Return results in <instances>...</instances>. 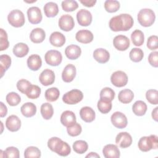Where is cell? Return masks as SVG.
<instances>
[{
	"label": "cell",
	"instance_id": "obj_1",
	"mask_svg": "<svg viewBox=\"0 0 158 158\" xmlns=\"http://www.w3.org/2000/svg\"><path fill=\"white\" fill-rule=\"evenodd\" d=\"M133 19L128 14H121L112 17L109 21V25L111 30L114 31H128L133 25Z\"/></svg>",
	"mask_w": 158,
	"mask_h": 158
},
{
	"label": "cell",
	"instance_id": "obj_2",
	"mask_svg": "<svg viewBox=\"0 0 158 158\" xmlns=\"http://www.w3.org/2000/svg\"><path fill=\"white\" fill-rule=\"evenodd\" d=\"M48 146L50 150L60 156H67L71 152V148L67 143L57 137H52L48 141Z\"/></svg>",
	"mask_w": 158,
	"mask_h": 158
},
{
	"label": "cell",
	"instance_id": "obj_3",
	"mask_svg": "<svg viewBox=\"0 0 158 158\" xmlns=\"http://www.w3.org/2000/svg\"><path fill=\"white\" fill-rule=\"evenodd\" d=\"M157 139V136L154 135L149 136H143L138 141V148L143 152H148L152 149H157L158 146Z\"/></svg>",
	"mask_w": 158,
	"mask_h": 158
},
{
	"label": "cell",
	"instance_id": "obj_4",
	"mask_svg": "<svg viewBox=\"0 0 158 158\" xmlns=\"http://www.w3.org/2000/svg\"><path fill=\"white\" fill-rule=\"evenodd\" d=\"M138 21L139 24L145 27L151 26L155 21V13L151 9H142L138 14Z\"/></svg>",
	"mask_w": 158,
	"mask_h": 158
},
{
	"label": "cell",
	"instance_id": "obj_5",
	"mask_svg": "<svg viewBox=\"0 0 158 158\" xmlns=\"http://www.w3.org/2000/svg\"><path fill=\"white\" fill-rule=\"evenodd\" d=\"M7 20L12 27L19 28L22 27L25 22L23 13L19 10H12L7 15Z\"/></svg>",
	"mask_w": 158,
	"mask_h": 158
},
{
	"label": "cell",
	"instance_id": "obj_6",
	"mask_svg": "<svg viewBox=\"0 0 158 158\" xmlns=\"http://www.w3.org/2000/svg\"><path fill=\"white\" fill-rule=\"evenodd\" d=\"M83 98V93L77 89H72L65 93L62 97V101L64 103L72 105L80 102Z\"/></svg>",
	"mask_w": 158,
	"mask_h": 158
},
{
	"label": "cell",
	"instance_id": "obj_7",
	"mask_svg": "<svg viewBox=\"0 0 158 158\" xmlns=\"http://www.w3.org/2000/svg\"><path fill=\"white\" fill-rule=\"evenodd\" d=\"M46 62L51 66H58L62 62V56L61 52L57 50H49L44 56Z\"/></svg>",
	"mask_w": 158,
	"mask_h": 158
},
{
	"label": "cell",
	"instance_id": "obj_8",
	"mask_svg": "<svg viewBox=\"0 0 158 158\" xmlns=\"http://www.w3.org/2000/svg\"><path fill=\"white\" fill-rule=\"evenodd\" d=\"M111 83L117 87H123L127 84V75L123 71L118 70L114 72L110 77Z\"/></svg>",
	"mask_w": 158,
	"mask_h": 158
},
{
	"label": "cell",
	"instance_id": "obj_9",
	"mask_svg": "<svg viewBox=\"0 0 158 158\" xmlns=\"http://www.w3.org/2000/svg\"><path fill=\"white\" fill-rule=\"evenodd\" d=\"M111 122L113 125L120 129L124 128L127 127L128 121L125 115L120 112H115L110 117Z\"/></svg>",
	"mask_w": 158,
	"mask_h": 158
},
{
	"label": "cell",
	"instance_id": "obj_10",
	"mask_svg": "<svg viewBox=\"0 0 158 158\" xmlns=\"http://www.w3.org/2000/svg\"><path fill=\"white\" fill-rule=\"evenodd\" d=\"M58 24L59 28L65 31H69L72 30L75 26V22L73 17L69 14L62 15L59 19Z\"/></svg>",
	"mask_w": 158,
	"mask_h": 158
},
{
	"label": "cell",
	"instance_id": "obj_11",
	"mask_svg": "<svg viewBox=\"0 0 158 158\" xmlns=\"http://www.w3.org/2000/svg\"><path fill=\"white\" fill-rule=\"evenodd\" d=\"M77 22L81 26L86 27L89 25L92 22V15L86 9H80L77 14Z\"/></svg>",
	"mask_w": 158,
	"mask_h": 158
},
{
	"label": "cell",
	"instance_id": "obj_12",
	"mask_svg": "<svg viewBox=\"0 0 158 158\" xmlns=\"http://www.w3.org/2000/svg\"><path fill=\"white\" fill-rule=\"evenodd\" d=\"M130 44V40L125 35H117L113 40L114 46L120 51L127 50L129 48Z\"/></svg>",
	"mask_w": 158,
	"mask_h": 158
},
{
	"label": "cell",
	"instance_id": "obj_13",
	"mask_svg": "<svg viewBox=\"0 0 158 158\" xmlns=\"http://www.w3.org/2000/svg\"><path fill=\"white\" fill-rule=\"evenodd\" d=\"M28 21L32 24L40 23L42 20V14L38 7H31L27 10Z\"/></svg>",
	"mask_w": 158,
	"mask_h": 158
},
{
	"label": "cell",
	"instance_id": "obj_14",
	"mask_svg": "<svg viewBox=\"0 0 158 158\" xmlns=\"http://www.w3.org/2000/svg\"><path fill=\"white\" fill-rule=\"evenodd\" d=\"M132 137L127 132H120L115 138V143L120 148H127L132 143Z\"/></svg>",
	"mask_w": 158,
	"mask_h": 158
},
{
	"label": "cell",
	"instance_id": "obj_15",
	"mask_svg": "<svg viewBox=\"0 0 158 158\" xmlns=\"http://www.w3.org/2000/svg\"><path fill=\"white\" fill-rule=\"evenodd\" d=\"M39 80L44 86H49L52 85L55 80L54 72L48 69L44 70L39 77Z\"/></svg>",
	"mask_w": 158,
	"mask_h": 158
},
{
	"label": "cell",
	"instance_id": "obj_16",
	"mask_svg": "<svg viewBox=\"0 0 158 158\" xmlns=\"http://www.w3.org/2000/svg\"><path fill=\"white\" fill-rule=\"evenodd\" d=\"M76 73V67L73 64H68L65 67L62 71V78L64 82H71L75 78Z\"/></svg>",
	"mask_w": 158,
	"mask_h": 158
},
{
	"label": "cell",
	"instance_id": "obj_17",
	"mask_svg": "<svg viewBox=\"0 0 158 158\" xmlns=\"http://www.w3.org/2000/svg\"><path fill=\"white\" fill-rule=\"evenodd\" d=\"M6 127L10 131H17L20 128L21 121L17 115H11L6 119Z\"/></svg>",
	"mask_w": 158,
	"mask_h": 158
},
{
	"label": "cell",
	"instance_id": "obj_18",
	"mask_svg": "<svg viewBox=\"0 0 158 158\" xmlns=\"http://www.w3.org/2000/svg\"><path fill=\"white\" fill-rule=\"evenodd\" d=\"M102 154L106 158H118L120 156L118 147L115 144L106 145L102 149Z\"/></svg>",
	"mask_w": 158,
	"mask_h": 158
},
{
	"label": "cell",
	"instance_id": "obj_19",
	"mask_svg": "<svg viewBox=\"0 0 158 158\" xmlns=\"http://www.w3.org/2000/svg\"><path fill=\"white\" fill-rule=\"evenodd\" d=\"M75 38L77 41L80 43L88 44L93 40V35L89 30H81L76 33Z\"/></svg>",
	"mask_w": 158,
	"mask_h": 158
},
{
	"label": "cell",
	"instance_id": "obj_20",
	"mask_svg": "<svg viewBox=\"0 0 158 158\" xmlns=\"http://www.w3.org/2000/svg\"><path fill=\"white\" fill-rule=\"evenodd\" d=\"M94 59L100 64H104L109 61L110 58L109 52L105 49L98 48L94 51Z\"/></svg>",
	"mask_w": 158,
	"mask_h": 158
},
{
	"label": "cell",
	"instance_id": "obj_21",
	"mask_svg": "<svg viewBox=\"0 0 158 158\" xmlns=\"http://www.w3.org/2000/svg\"><path fill=\"white\" fill-rule=\"evenodd\" d=\"M81 53V48L75 44H70L67 46L65 49V56L70 60H75L78 59L80 56Z\"/></svg>",
	"mask_w": 158,
	"mask_h": 158
},
{
	"label": "cell",
	"instance_id": "obj_22",
	"mask_svg": "<svg viewBox=\"0 0 158 158\" xmlns=\"http://www.w3.org/2000/svg\"><path fill=\"white\" fill-rule=\"evenodd\" d=\"M80 115L81 118L85 122L89 123L95 119L96 114L94 110L88 106L83 107L80 110Z\"/></svg>",
	"mask_w": 158,
	"mask_h": 158
},
{
	"label": "cell",
	"instance_id": "obj_23",
	"mask_svg": "<svg viewBox=\"0 0 158 158\" xmlns=\"http://www.w3.org/2000/svg\"><path fill=\"white\" fill-rule=\"evenodd\" d=\"M61 123L66 127H70L76 122L75 114L70 110H65L62 112L60 116Z\"/></svg>",
	"mask_w": 158,
	"mask_h": 158
},
{
	"label": "cell",
	"instance_id": "obj_24",
	"mask_svg": "<svg viewBox=\"0 0 158 158\" xmlns=\"http://www.w3.org/2000/svg\"><path fill=\"white\" fill-rule=\"evenodd\" d=\"M28 67L33 70L37 71L40 69L42 65V60L41 57L38 54H32L27 59Z\"/></svg>",
	"mask_w": 158,
	"mask_h": 158
},
{
	"label": "cell",
	"instance_id": "obj_25",
	"mask_svg": "<svg viewBox=\"0 0 158 158\" xmlns=\"http://www.w3.org/2000/svg\"><path fill=\"white\" fill-rule=\"evenodd\" d=\"M49 42L54 46L61 47L65 43V37L62 33L54 31L50 35Z\"/></svg>",
	"mask_w": 158,
	"mask_h": 158
},
{
	"label": "cell",
	"instance_id": "obj_26",
	"mask_svg": "<svg viewBox=\"0 0 158 158\" xmlns=\"http://www.w3.org/2000/svg\"><path fill=\"white\" fill-rule=\"evenodd\" d=\"M45 37V31L41 28H36L33 29L30 35V40L34 43H42L44 40Z\"/></svg>",
	"mask_w": 158,
	"mask_h": 158
},
{
	"label": "cell",
	"instance_id": "obj_27",
	"mask_svg": "<svg viewBox=\"0 0 158 158\" xmlns=\"http://www.w3.org/2000/svg\"><path fill=\"white\" fill-rule=\"evenodd\" d=\"M21 113L25 117H31L36 112V106L32 102H26L20 107Z\"/></svg>",
	"mask_w": 158,
	"mask_h": 158
},
{
	"label": "cell",
	"instance_id": "obj_28",
	"mask_svg": "<svg viewBox=\"0 0 158 158\" xmlns=\"http://www.w3.org/2000/svg\"><path fill=\"white\" fill-rule=\"evenodd\" d=\"M44 14L48 17H54L56 16L59 12L58 6L56 2H48L43 7Z\"/></svg>",
	"mask_w": 158,
	"mask_h": 158
},
{
	"label": "cell",
	"instance_id": "obj_29",
	"mask_svg": "<svg viewBox=\"0 0 158 158\" xmlns=\"http://www.w3.org/2000/svg\"><path fill=\"white\" fill-rule=\"evenodd\" d=\"M28 46L23 43H19L13 48V53L17 57H25L28 54Z\"/></svg>",
	"mask_w": 158,
	"mask_h": 158
},
{
	"label": "cell",
	"instance_id": "obj_30",
	"mask_svg": "<svg viewBox=\"0 0 158 158\" xmlns=\"http://www.w3.org/2000/svg\"><path fill=\"white\" fill-rule=\"evenodd\" d=\"M134 98L133 91L129 89L121 90L118 95V99L120 102L123 104H128L132 101Z\"/></svg>",
	"mask_w": 158,
	"mask_h": 158
},
{
	"label": "cell",
	"instance_id": "obj_31",
	"mask_svg": "<svg viewBox=\"0 0 158 158\" xmlns=\"http://www.w3.org/2000/svg\"><path fill=\"white\" fill-rule=\"evenodd\" d=\"M132 110L136 115L143 116L147 111V105L143 101H137L133 104Z\"/></svg>",
	"mask_w": 158,
	"mask_h": 158
},
{
	"label": "cell",
	"instance_id": "obj_32",
	"mask_svg": "<svg viewBox=\"0 0 158 158\" xmlns=\"http://www.w3.org/2000/svg\"><path fill=\"white\" fill-rule=\"evenodd\" d=\"M111 101L106 98H100L98 102V109L102 114H107L112 109Z\"/></svg>",
	"mask_w": 158,
	"mask_h": 158
},
{
	"label": "cell",
	"instance_id": "obj_33",
	"mask_svg": "<svg viewBox=\"0 0 158 158\" xmlns=\"http://www.w3.org/2000/svg\"><path fill=\"white\" fill-rule=\"evenodd\" d=\"M40 111L42 117L45 120H49L51 118L54 114L53 107L51 104L48 102L44 103L41 105Z\"/></svg>",
	"mask_w": 158,
	"mask_h": 158
},
{
	"label": "cell",
	"instance_id": "obj_34",
	"mask_svg": "<svg viewBox=\"0 0 158 158\" xmlns=\"http://www.w3.org/2000/svg\"><path fill=\"white\" fill-rule=\"evenodd\" d=\"M131 40L134 45L140 46L144 43V33L139 30H135L131 35Z\"/></svg>",
	"mask_w": 158,
	"mask_h": 158
},
{
	"label": "cell",
	"instance_id": "obj_35",
	"mask_svg": "<svg viewBox=\"0 0 158 158\" xmlns=\"http://www.w3.org/2000/svg\"><path fill=\"white\" fill-rule=\"evenodd\" d=\"M60 95L59 90L57 88L52 87L45 91V98L49 102H54L57 100Z\"/></svg>",
	"mask_w": 158,
	"mask_h": 158
},
{
	"label": "cell",
	"instance_id": "obj_36",
	"mask_svg": "<svg viewBox=\"0 0 158 158\" xmlns=\"http://www.w3.org/2000/svg\"><path fill=\"white\" fill-rule=\"evenodd\" d=\"M11 64V58L7 54H2L0 56L1 77H2L4 72L9 68Z\"/></svg>",
	"mask_w": 158,
	"mask_h": 158
},
{
	"label": "cell",
	"instance_id": "obj_37",
	"mask_svg": "<svg viewBox=\"0 0 158 158\" xmlns=\"http://www.w3.org/2000/svg\"><path fill=\"white\" fill-rule=\"evenodd\" d=\"M25 94L30 99H36L40 96L41 94V88L37 85H31L27 88Z\"/></svg>",
	"mask_w": 158,
	"mask_h": 158
},
{
	"label": "cell",
	"instance_id": "obj_38",
	"mask_svg": "<svg viewBox=\"0 0 158 158\" xmlns=\"http://www.w3.org/2000/svg\"><path fill=\"white\" fill-rule=\"evenodd\" d=\"M73 151L80 154L85 153L88 148V143L83 140H77L74 142L73 144Z\"/></svg>",
	"mask_w": 158,
	"mask_h": 158
},
{
	"label": "cell",
	"instance_id": "obj_39",
	"mask_svg": "<svg viewBox=\"0 0 158 158\" xmlns=\"http://www.w3.org/2000/svg\"><path fill=\"white\" fill-rule=\"evenodd\" d=\"M144 56L143 51L141 49L135 48H133L129 54L130 59L134 62H139L142 60Z\"/></svg>",
	"mask_w": 158,
	"mask_h": 158
},
{
	"label": "cell",
	"instance_id": "obj_40",
	"mask_svg": "<svg viewBox=\"0 0 158 158\" xmlns=\"http://www.w3.org/2000/svg\"><path fill=\"white\" fill-rule=\"evenodd\" d=\"M120 2L115 0H107L104 2V8L109 13L117 12L120 8Z\"/></svg>",
	"mask_w": 158,
	"mask_h": 158
},
{
	"label": "cell",
	"instance_id": "obj_41",
	"mask_svg": "<svg viewBox=\"0 0 158 158\" xmlns=\"http://www.w3.org/2000/svg\"><path fill=\"white\" fill-rule=\"evenodd\" d=\"M24 157L25 158H38L41 157V151L35 146L28 147L24 152Z\"/></svg>",
	"mask_w": 158,
	"mask_h": 158
},
{
	"label": "cell",
	"instance_id": "obj_42",
	"mask_svg": "<svg viewBox=\"0 0 158 158\" xmlns=\"http://www.w3.org/2000/svg\"><path fill=\"white\" fill-rule=\"evenodd\" d=\"M6 99L9 105L11 106H17L21 101L20 96L15 92H10L8 93L6 97Z\"/></svg>",
	"mask_w": 158,
	"mask_h": 158
},
{
	"label": "cell",
	"instance_id": "obj_43",
	"mask_svg": "<svg viewBox=\"0 0 158 158\" xmlns=\"http://www.w3.org/2000/svg\"><path fill=\"white\" fill-rule=\"evenodd\" d=\"M62 9L65 12H72L76 10L78 7V4L76 1H72V0H65L62 2L61 4Z\"/></svg>",
	"mask_w": 158,
	"mask_h": 158
},
{
	"label": "cell",
	"instance_id": "obj_44",
	"mask_svg": "<svg viewBox=\"0 0 158 158\" xmlns=\"http://www.w3.org/2000/svg\"><path fill=\"white\" fill-rule=\"evenodd\" d=\"M146 98L148 101L154 105L158 104V91L156 89H149L146 91Z\"/></svg>",
	"mask_w": 158,
	"mask_h": 158
},
{
	"label": "cell",
	"instance_id": "obj_45",
	"mask_svg": "<svg viewBox=\"0 0 158 158\" xmlns=\"http://www.w3.org/2000/svg\"><path fill=\"white\" fill-rule=\"evenodd\" d=\"M9 43L7 38V34L2 28L0 29V50L4 51L8 48Z\"/></svg>",
	"mask_w": 158,
	"mask_h": 158
},
{
	"label": "cell",
	"instance_id": "obj_46",
	"mask_svg": "<svg viewBox=\"0 0 158 158\" xmlns=\"http://www.w3.org/2000/svg\"><path fill=\"white\" fill-rule=\"evenodd\" d=\"M67 131L70 136H77L81 133L82 128L79 123L75 122L71 126L67 127Z\"/></svg>",
	"mask_w": 158,
	"mask_h": 158
},
{
	"label": "cell",
	"instance_id": "obj_47",
	"mask_svg": "<svg viewBox=\"0 0 158 158\" xmlns=\"http://www.w3.org/2000/svg\"><path fill=\"white\" fill-rule=\"evenodd\" d=\"M115 97L114 91L109 87H105L100 92V98H106L110 101H112Z\"/></svg>",
	"mask_w": 158,
	"mask_h": 158
},
{
	"label": "cell",
	"instance_id": "obj_48",
	"mask_svg": "<svg viewBox=\"0 0 158 158\" xmlns=\"http://www.w3.org/2000/svg\"><path fill=\"white\" fill-rule=\"evenodd\" d=\"M4 152V157L7 158H19L20 156L19 149L14 146L8 147Z\"/></svg>",
	"mask_w": 158,
	"mask_h": 158
},
{
	"label": "cell",
	"instance_id": "obj_49",
	"mask_svg": "<svg viewBox=\"0 0 158 158\" xmlns=\"http://www.w3.org/2000/svg\"><path fill=\"white\" fill-rule=\"evenodd\" d=\"M31 85V84L29 81L25 79H21L17 81V88L19 91L23 94H25L26 90Z\"/></svg>",
	"mask_w": 158,
	"mask_h": 158
},
{
	"label": "cell",
	"instance_id": "obj_50",
	"mask_svg": "<svg viewBox=\"0 0 158 158\" xmlns=\"http://www.w3.org/2000/svg\"><path fill=\"white\" fill-rule=\"evenodd\" d=\"M147 47L150 50L157 49L158 48V38L156 35L149 36L147 41Z\"/></svg>",
	"mask_w": 158,
	"mask_h": 158
},
{
	"label": "cell",
	"instance_id": "obj_51",
	"mask_svg": "<svg viewBox=\"0 0 158 158\" xmlns=\"http://www.w3.org/2000/svg\"><path fill=\"white\" fill-rule=\"evenodd\" d=\"M148 62L154 67H158V52L153 51L148 56Z\"/></svg>",
	"mask_w": 158,
	"mask_h": 158
},
{
	"label": "cell",
	"instance_id": "obj_52",
	"mask_svg": "<svg viewBox=\"0 0 158 158\" xmlns=\"http://www.w3.org/2000/svg\"><path fill=\"white\" fill-rule=\"evenodd\" d=\"M80 2L85 6L88 7H91L96 3V0H81Z\"/></svg>",
	"mask_w": 158,
	"mask_h": 158
},
{
	"label": "cell",
	"instance_id": "obj_53",
	"mask_svg": "<svg viewBox=\"0 0 158 158\" xmlns=\"http://www.w3.org/2000/svg\"><path fill=\"white\" fill-rule=\"evenodd\" d=\"M0 106H1V111H0V117H4L7 115V109L6 105L4 104L2 102H0Z\"/></svg>",
	"mask_w": 158,
	"mask_h": 158
},
{
	"label": "cell",
	"instance_id": "obj_54",
	"mask_svg": "<svg viewBox=\"0 0 158 158\" xmlns=\"http://www.w3.org/2000/svg\"><path fill=\"white\" fill-rule=\"evenodd\" d=\"M157 110H158V107H156L152 112V118L155 120V121H157V118H158V112H157Z\"/></svg>",
	"mask_w": 158,
	"mask_h": 158
},
{
	"label": "cell",
	"instance_id": "obj_55",
	"mask_svg": "<svg viewBox=\"0 0 158 158\" xmlns=\"http://www.w3.org/2000/svg\"><path fill=\"white\" fill-rule=\"evenodd\" d=\"M86 157H98V158H99L100 156L99 155H98L97 153L96 152H89V154H88V155L86 156Z\"/></svg>",
	"mask_w": 158,
	"mask_h": 158
}]
</instances>
